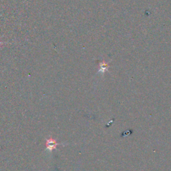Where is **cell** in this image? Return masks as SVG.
Segmentation results:
<instances>
[{"mask_svg":"<svg viewBox=\"0 0 171 171\" xmlns=\"http://www.w3.org/2000/svg\"><path fill=\"white\" fill-rule=\"evenodd\" d=\"M58 145H59V144L56 142V140L53 139L52 138H49V139H47L46 140V148L50 152L52 151L54 149H55Z\"/></svg>","mask_w":171,"mask_h":171,"instance_id":"cell-1","label":"cell"},{"mask_svg":"<svg viewBox=\"0 0 171 171\" xmlns=\"http://www.w3.org/2000/svg\"><path fill=\"white\" fill-rule=\"evenodd\" d=\"M107 68H108V65L106 64H105L104 62H102L100 64V70H99V71L104 72L107 70Z\"/></svg>","mask_w":171,"mask_h":171,"instance_id":"cell-2","label":"cell"}]
</instances>
